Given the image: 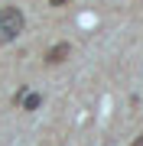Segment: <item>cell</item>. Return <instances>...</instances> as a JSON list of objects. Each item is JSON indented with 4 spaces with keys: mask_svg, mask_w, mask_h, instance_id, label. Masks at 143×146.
<instances>
[{
    "mask_svg": "<svg viewBox=\"0 0 143 146\" xmlns=\"http://www.w3.org/2000/svg\"><path fill=\"white\" fill-rule=\"evenodd\" d=\"M23 26H26V20H23V13L16 7H0V46L13 42L23 33Z\"/></svg>",
    "mask_w": 143,
    "mask_h": 146,
    "instance_id": "1",
    "label": "cell"
},
{
    "mask_svg": "<svg viewBox=\"0 0 143 146\" xmlns=\"http://www.w3.org/2000/svg\"><path fill=\"white\" fill-rule=\"evenodd\" d=\"M69 52H72L69 42H59V46H52V49L46 52V62H49V65H59V62H65V58H69Z\"/></svg>",
    "mask_w": 143,
    "mask_h": 146,
    "instance_id": "2",
    "label": "cell"
},
{
    "mask_svg": "<svg viewBox=\"0 0 143 146\" xmlns=\"http://www.w3.org/2000/svg\"><path fill=\"white\" fill-rule=\"evenodd\" d=\"M20 104H23V110H36L39 104H43V98H39V94H26V98H23Z\"/></svg>",
    "mask_w": 143,
    "mask_h": 146,
    "instance_id": "3",
    "label": "cell"
},
{
    "mask_svg": "<svg viewBox=\"0 0 143 146\" xmlns=\"http://www.w3.org/2000/svg\"><path fill=\"white\" fill-rule=\"evenodd\" d=\"M49 3H52V7H62V3H69V0H49Z\"/></svg>",
    "mask_w": 143,
    "mask_h": 146,
    "instance_id": "4",
    "label": "cell"
},
{
    "mask_svg": "<svg viewBox=\"0 0 143 146\" xmlns=\"http://www.w3.org/2000/svg\"><path fill=\"white\" fill-rule=\"evenodd\" d=\"M133 146H143V136H140V140H137V143H133Z\"/></svg>",
    "mask_w": 143,
    "mask_h": 146,
    "instance_id": "5",
    "label": "cell"
}]
</instances>
